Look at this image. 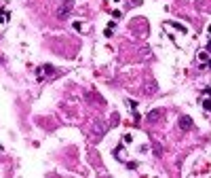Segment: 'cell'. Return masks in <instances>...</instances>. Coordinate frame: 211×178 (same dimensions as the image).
<instances>
[{
  "mask_svg": "<svg viewBox=\"0 0 211 178\" xmlns=\"http://www.w3.org/2000/svg\"><path fill=\"white\" fill-rule=\"evenodd\" d=\"M72 9H74V0H66V2H63L61 7H59V11H57V17H59V19H66V17H70Z\"/></svg>",
  "mask_w": 211,
  "mask_h": 178,
  "instance_id": "cell-1",
  "label": "cell"
},
{
  "mask_svg": "<svg viewBox=\"0 0 211 178\" xmlns=\"http://www.w3.org/2000/svg\"><path fill=\"white\" fill-rule=\"evenodd\" d=\"M207 32H209V36H211V26H209V28H207Z\"/></svg>",
  "mask_w": 211,
  "mask_h": 178,
  "instance_id": "cell-13",
  "label": "cell"
},
{
  "mask_svg": "<svg viewBox=\"0 0 211 178\" xmlns=\"http://www.w3.org/2000/svg\"><path fill=\"white\" fill-rule=\"evenodd\" d=\"M156 89H158V85H156V81L150 77L148 81H146V85H144V93H146V95H154Z\"/></svg>",
  "mask_w": 211,
  "mask_h": 178,
  "instance_id": "cell-3",
  "label": "cell"
},
{
  "mask_svg": "<svg viewBox=\"0 0 211 178\" xmlns=\"http://www.w3.org/2000/svg\"><path fill=\"white\" fill-rule=\"evenodd\" d=\"M205 95H209V98H211V87H207V89H205Z\"/></svg>",
  "mask_w": 211,
  "mask_h": 178,
  "instance_id": "cell-12",
  "label": "cell"
},
{
  "mask_svg": "<svg viewBox=\"0 0 211 178\" xmlns=\"http://www.w3.org/2000/svg\"><path fill=\"white\" fill-rule=\"evenodd\" d=\"M177 127H180L182 132H188V129H192V127H194V121H192L190 117L184 115V117H180V121H177Z\"/></svg>",
  "mask_w": 211,
  "mask_h": 178,
  "instance_id": "cell-2",
  "label": "cell"
},
{
  "mask_svg": "<svg viewBox=\"0 0 211 178\" xmlns=\"http://www.w3.org/2000/svg\"><path fill=\"white\" fill-rule=\"evenodd\" d=\"M101 134H104V123L97 121V123H95V138H99Z\"/></svg>",
  "mask_w": 211,
  "mask_h": 178,
  "instance_id": "cell-5",
  "label": "cell"
},
{
  "mask_svg": "<svg viewBox=\"0 0 211 178\" xmlns=\"http://www.w3.org/2000/svg\"><path fill=\"white\" fill-rule=\"evenodd\" d=\"M72 28H74V30H78V32H83V21H74Z\"/></svg>",
  "mask_w": 211,
  "mask_h": 178,
  "instance_id": "cell-9",
  "label": "cell"
},
{
  "mask_svg": "<svg viewBox=\"0 0 211 178\" xmlns=\"http://www.w3.org/2000/svg\"><path fill=\"white\" fill-rule=\"evenodd\" d=\"M114 2H120V0H114Z\"/></svg>",
  "mask_w": 211,
  "mask_h": 178,
  "instance_id": "cell-14",
  "label": "cell"
},
{
  "mask_svg": "<svg viewBox=\"0 0 211 178\" xmlns=\"http://www.w3.org/2000/svg\"><path fill=\"white\" fill-rule=\"evenodd\" d=\"M198 59H203V62H207V51H201V53H198Z\"/></svg>",
  "mask_w": 211,
  "mask_h": 178,
  "instance_id": "cell-10",
  "label": "cell"
},
{
  "mask_svg": "<svg viewBox=\"0 0 211 178\" xmlns=\"http://www.w3.org/2000/svg\"><path fill=\"white\" fill-rule=\"evenodd\" d=\"M148 119H150V121H158V119H163V110H160V108H154V110L148 115Z\"/></svg>",
  "mask_w": 211,
  "mask_h": 178,
  "instance_id": "cell-4",
  "label": "cell"
},
{
  "mask_svg": "<svg viewBox=\"0 0 211 178\" xmlns=\"http://www.w3.org/2000/svg\"><path fill=\"white\" fill-rule=\"evenodd\" d=\"M203 108L207 112H211V98H209V95H207V100H203Z\"/></svg>",
  "mask_w": 211,
  "mask_h": 178,
  "instance_id": "cell-7",
  "label": "cell"
},
{
  "mask_svg": "<svg viewBox=\"0 0 211 178\" xmlns=\"http://www.w3.org/2000/svg\"><path fill=\"white\" fill-rule=\"evenodd\" d=\"M114 26H116L114 21H110V24H108V28L104 30V34H106V36H112V34H114Z\"/></svg>",
  "mask_w": 211,
  "mask_h": 178,
  "instance_id": "cell-6",
  "label": "cell"
},
{
  "mask_svg": "<svg viewBox=\"0 0 211 178\" xmlns=\"http://www.w3.org/2000/svg\"><path fill=\"white\" fill-rule=\"evenodd\" d=\"M205 51H207V53H211V40L207 42V47H205Z\"/></svg>",
  "mask_w": 211,
  "mask_h": 178,
  "instance_id": "cell-11",
  "label": "cell"
},
{
  "mask_svg": "<svg viewBox=\"0 0 211 178\" xmlns=\"http://www.w3.org/2000/svg\"><path fill=\"white\" fill-rule=\"evenodd\" d=\"M122 142H125V144H131V142H133V136H131V134H125V136H122Z\"/></svg>",
  "mask_w": 211,
  "mask_h": 178,
  "instance_id": "cell-8",
  "label": "cell"
}]
</instances>
